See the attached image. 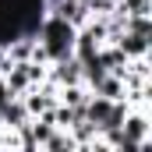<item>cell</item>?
I'll return each instance as SVG.
<instances>
[{"label":"cell","mask_w":152,"mask_h":152,"mask_svg":"<svg viewBox=\"0 0 152 152\" xmlns=\"http://www.w3.org/2000/svg\"><path fill=\"white\" fill-rule=\"evenodd\" d=\"M75 36H78V25H71L67 18L42 14V21H39V28H36V42H39V50H42V57H46V64L71 57L75 53Z\"/></svg>","instance_id":"6da1fadb"},{"label":"cell","mask_w":152,"mask_h":152,"mask_svg":"<svg viewBox=\"0 0 152 152\" xmlns=\"http://www.w3.org/2000/svg\"><path fill=\"white\" fill-rule=\"evenodd\" d=\"M113 42L124 50L127 60H131V57H152V36H142V32H134V28H124Z\"/></svg>","instance_id":"7a4b0ae2"},{"label":"cell","mask_w":152,"mask_h":152,"mask_svg":"<svg viewBox=\"0 0 152 152\" xmlns=\"http://www.w3.org/2000/svg\"><path fill=\"white\" fill-rule=\"evenodd\" d=\"M21 124H28V110H25L21 96H11L7 106L0 110V127H4V131H18Z\"/></svg>","instance_id":"3957f363"},{"label":"cell","mask_w":152,"mask_h":152,"mask_svg":"<svg viewBox=\"0 0 152 152\" xmlns=\"http://www.w3.org/2000/svg\"><path fill=\"white\" fill-rule=\"evenodd\" d=\"M88 92H96V96H106V99H124V78L113 75V71H106V75L99 78Z\"/></svg>","instance_id":"277c9868"},{"label":"cell","mask_w":152,"mask_h":152,"mask_svg":"<svg viewBox=\"0 0 152 152\" xmlns=\"http://www.w3.org/2000/svg\"><path fill=\"white\" fill-rule=\"evenodd\" d=\"M124 14H152V0H117Z\"/></svg>","instance_id":"5b68a950"},{"label":"cell","mask_w":152,"mask_h":152,"mask_svg":"<svg viewBox=\"0 0 152 152\" xmlns=\"http://www.w3.org/2000/svg\"><path fill=\"white\" fill-rule=\"evenodd\" d=\"M11 96H14V92H11V88H7V81L0 78V110L7 106V99H11Z\"/></svg>","instance_id":"8992f818"},{"label":"cell","mask_w":152,"mask_h":152,"mask_svg":"<svg viewBox=\"0 0 152 152\" xmlns=\"http://www.w3.org/2000/svg\"><path fill=\"white\" fill-rule=\"evenodd\" d=\"M0 64H4V46H0Z\"/></svg>","instance_id":"52a82bcc"}]
</instances>
